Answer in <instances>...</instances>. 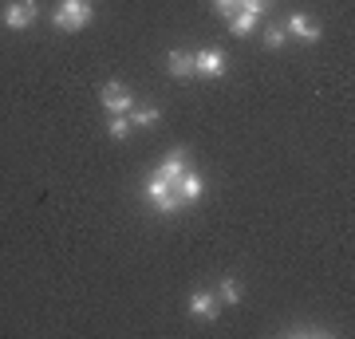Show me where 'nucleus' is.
I'll use <instances>...</instances> for the list:
<instances>
[{
    "label": "nucleus",
    "instance_id": "obj_1",
    "mask_svg": "<svg viewBox=\"0 0 355 339\" xmlns=\"http://www.w3.org/2000/svg\"><path fill=\"white\" fill-rule=\"evenodd\" d=\"M91 16H95V12H91L87 0H64V4L55 8V16H51V24L60 28V32H79Z\"/></svg>",
    "mask_w": 355,
    "mask_h": 339
},
{
    "label": "nucleus",
    "instance_id": "obj_2",
    "mask_svg": "<svg viewBox=\"0 0 355 339\" xmlns=\"http://www.w3.org/2000/svg\"><path fill=\"white\" fill-rule=\"evenodd\" d=\"M146 198H150V205L158 209V214H174V209H182V198L174 193V186L162 182L158 174L146 177Z\"/></svg>",
    "mask_w": 355,
    "mask_h": 339
},
{
    "label": "nucleus",
    "instance_id": "obj_3",
    "mask_svg": "<svg viewBox=\"0 0 355 339\" xmlns=\"http://www.w3.org/2000/svg\"><path fill=\"white\" fill-rule=\"evenodd\" d=\"M103 107L111 114H127L130 107H135V95H130L123 83H107V87H103Z\"/></svg>",
    "mask_w": 355,
    "mask_h": 339
},
{
    "label": "nucleus",
    "instance_id": "obj_4",
    "mask_svg": "<svg viewBox=\"0 0 355 339\" xmlns=\"http://www.w3.org/2000/svg\"><path fill=\"white\" fill-rule=\"evenodd\" d=\"M193 71H198V76H209V79L225 76V55H221V51H214V48L198 51V55H193Z\"/></svg>",
    "mask_w": 355,
    "mask_h": 339
},
{
    "label": "nucleus",
    "instance_id": "obj_5",
    "mask_svg": "<svg viewBox=\"0 0 355 339\" xmlns=\"http://www.w3.org/2000/svg\"><path fill=\"white\" fill-rule=\"evenodd\" d=\"M32 20H36V4H32V0H16V4H8V8H4V24L12 28V32L28 28Z\"/></svg>",
    "mask_w": 355,
    "mask_h": 339
},
{
    "label": "nucleus",
    "instance_id": "obj_6",
    "mask_svg": "<svg viewBox=\"0 0 355 339\" xmlns=\"http://www.w3.org/2000/svg\"><path fill=\"white\" fill-rule=\"evenodd\" d=\"M154 174L162 177V182H170V186H174L178 177L186 174V150H182V146H174V150L166 154V162L158 166V170H154Z\"/></svg>",
    "mask_w": 355,
    "mask_h": 339
},
{
    "label": "nucleus",
    "instance_id": "obj_7",
    "mask_svg": "<svg viewBox=\"0 0 355 339\" xmlns=\"http://www.w3.org/2000/svg\"><path fill=\"white\" fill-rule=\"evenodd\" d=\"M174 193L182 198V205H190V201H198L205 193V186H202V177H198V174H190V170H186V174L174 182Z\"/></svg>",
    "mask_w": 355,
    "mask_h": 339
},
{
    "label": "nucleus",
    "instance_id": "obj_8",
    "mask_svg": "<svg viewBox=\"0 0 355 339\" xmlns=\"http://www.w3.org/2000/svg\"><path fill=\"white\" fill-rule=\"evenodd\" d=\"M288 32H292V36H296V40H304V44H316V40H320V28L312 24V20H308L304 12L288 16Z\"/></svg>",
    "mask_w": 355,
    "mask_h": 339
},
{
    "label": "nucleus",
    "instance_id": "obj_9",
    "mask_svg": "<svg viewBox=\"0 0 355 339\" xmlns=\"http://www.w3.org/2000/svg\"><path fill=\"white\" fill-rule=\"evenodd\" d=\"M190 312L198 315V320H214L217 315V296H209V292H193L190 296Z\"/></svg>",
    "mask_w": 355,
    "mask_h": 339
},
{
    "label": "nucleus",
    "instance_id": "obj_10",
    "mask_svg": "<svg viewBox=\"0 0 355 339\" xmlns=\"http://www.w3.org/2000/svg\"><path fill=\"white\" fill-rule=\"evenodd\" d=\"M166 67H170L174 79H186L193 71V55L190 51H170V55H166Z\"/></svg>",
    "mask_w": 355,
    "mask_h": 339
},
{
    "label": "nucleus",
    "instance_id": "obj_11",
    "mask_svg": "<svg viewBox=\"0 0 355 339\" xmlns=\"http://www.w3.org/2000/svg\"><path fill=\"white\" fill-rule=\"evenodd\" d=\"M257 20H261V16H253V12H237V16H229V32H233V36H249V32L257 28Z\"/></svg>",
    "mask_w": 355,
    "mask_h": 339
},
{
    "label": "nucleus",
    "instance_id": "obj_12",
    "mask_svg": "<svg viewBox=\"0 0 355 339\" xmlns=\"http://www.w3.org/2000/svg\"><path fill=\"white\" fill-rule=\"evenodd\" d=\"M107 134H111L114 142H123L130 134V123H127V114H114L111 119V126H107Z\"/></svg>",
    "mask_w": 355,
    "mask_h": 339
},
{
    "label": "nucleus",
    "instance_id": "obj_13",
    "mask_svg": "<svg viewBox=\"0 0 355 339\" xmlns=\"http://www.w3.org/2000/svg\"><path fill=\"white\" fill-rule=\"evenodd\" d=\"M217 292H221V300H225V304H237V300H241V288H237V280H233V277L221 280V288H217Z\"/></svg>",
    "mask_w": 355,
    "mask_h": 339
},
{
    "label": "nucleus",
    "instance_id": "obj_14",
    "mask_svg": "<svg viewBox=\"0 0 355 339\" xmlns=\"http://www.w3.org/2000/svg\"><path fill=\"white\" fill-rule=\"evenodd\" d=\"M150 123H158V107H139L135 119H130V126H150Z\"/></svg>",
    "mask_w": 355,
    "mask_h": 339
},
{
    "label": "nucleus",
    "instance_id": "obj_15",
    "mask_svg": "<svg viewBox=\"0 0 355 339\" xmlns=\"http://www.w3.org/2000/svg\"><path fill=\"white\" fill-rule=\"evenodd\" d=\"M284 36H288V32H284V24H272L265 32V44H268V48H280V44H284Z\"/></svg>",
    "mask_w": 355,
    "mask_h": 339
},
{
    "label": "nucleus",
    "instance_id": "obj_16",
    "mask_svg": "<svg viewBox=\"0 0 355 339\" xmlns=\"http://www.w3.org/2000/svg\"><path fill=\"white\" fill-rule=\"evenodd\" d=\"M214 8L221 16H237V12H241V0H214Z\"/></svg>",
    "mask_w": 355,
    "mask_h": 339
},
{
    "label": "nucleus",
    "instance_id": "obj_17",
    "mask_svg": "<svg viewBox=\"0 0 355 339\" xmlns=\"http://www.w3.org/2000/svg\"><path fill=\"white\" fill-rule=\"evenodd\" d=\"M265 8H272V0H241V12H253V16H261Z\"/></svg>",
    "mask_w": 355,
    "mask_h": 339
}]
</instances>
